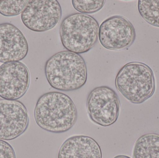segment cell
Segmentation results:
<instances>
[{"label":"cell","mask_w":159,"mask_h":158,"mask_svg":"<svg viewBox=\"0 0 159 158\" xmlns=\"http://www.w3.org/2000/svg\"><path fill=\"white\" fill-rule=\"evenodd\" d=\"M27 0H0V14L7 17L17 15L22 13L27 2Z\"/></svg>","instance_id":"14"},{"label":"cell","mask_w":159,"mask_h":158,"mask_svg":"<svg viewBox=\"0 0 159 158\" xmlns=\"http://www.w3.org/2000/svg\"><path fill=\"white\" fill-rule=\"evenodd\" d=\"M61 16L62 10L58 1L30 0L21 13V19L29 29L44 32L57 25Z\"/></svg>","instance_id":"6"},{"label":"cell","mask_w":159,"mask_h":158,"mask_svg":"<svg viewBox=\"0 0 159 158\" xmlns=\"http://www.w3.org/2000/svg\"><path fill=\"white\" fill-rule=\"evenodd\" d=\"M99 24L89 15L75 13L66 17L60 30L61 41L68 51L75 53L89 52L97 42Z\"/></svg>","instance_id":"4"},{"label":"cell","mask_w":159,"mask_h":158,"mask_svg":"<svg viewBox=\"0 0 159 158\" xmlns=\"http://www.w3.org/2000/svg\"><path fill=\"white\" fill-rule=\"evenodd\" d=\"M58 158H102V150L94 139L86 135L68 138L59 151Z\"/></svg>","instance_id":"11"},{"label":"cell","mask_w":159,"mask_h":158,"mask_svg":"<svg viewBox=\"0 0 159 158\" xmlns=\"http://www.w3.org/2000/svg\"><path fill=\"white\" fill-rule=\"evenodd\" d=\"M29 52L28 42L21 31L13 24H0V62H19Z\"/></svg>","instance_id":"10"},{"label":"cell","mask_w":159,"mask_h":158,"mask_svg":"<svg viewBox=\"0 0 159 158\" xmlns=\"http://www.w3.org/2000/svg\"><path fill=\"white\" fill-rule=\"evenodd\" d=\"M133 158H159V135L148 134L136 141Z\"/></svg>","instance_id":"12"},{"label":"cell","mask_w":159,"mask_h":158,"mask_svg":"<svg viewBox=\"0 0 159 158\" xmlns=\"http://www.w3.org/2000/svg\"><path fill=\"white\" fill-rule=\"evenodd\" d=\"M118 91L133 104H140L154 94L156 89L153 70L141 62H132L123 66L115 80Z\"/></svg>","instance_id":"3"},{"label":"cell","mask_w":159,"mask_h":158,"mask_svg":"<svg viewBox=\"0 0 159 158\" xmlns=\"http://www.w3.org/2000/svg\"><path fill=\"white\" fill-rule=\"evenodd\" d=\"M87 108L93 122L108 127L117 120L120 110L119 98L116 92L108 86L96 87L88 96Z\"/></svg>","instance_id":"5"},{"label":"cell","mask_w":159,"mask_h":158,"mask_svg":"<svg viewBox=\"0 0 159 158\" xmlns=\"http://www.w3.org/2000/svg\"><path fill=\"white\" fill-rule=\"evenodd\" d=\"M105 1L103 0H72L75 9L81 14H93L103 7Z\"/></svg>","instance_id":"15"},{"label":"cell","mask_w":159,"mask_h":158,"mask_svg":"<svg viewBox=\"0 0 159 158\" xmlns=\"http://www.w3.org/2000/svg\"><path fill=\"white\" fill-rule=\"evenodd\" d=\"M114 158H131L128 156H123V155H119V156H116Z\"/></svg>","instance_id":"17"},{"label":"cell","mask_w":159,"mask_h":158,"mask_svg":"<svg viewBox=\"0 0 159 158\" xmlns=\"http://www.w3.org/2000/svg\"><path fill=\"white\" fill-rule=\"evenodd\" d=\"M29 124L28 111L22 103L0 100V139H16L25 132Z\"/></svg>","instance_id":"9"},{"label":"cell","mask_w":159,"mask_h":158,"mask_svg":"<svg viewBox=\"0 0 159 158\" xmlns=\"http://www.w3.org/2000/svg\"><path fill=\"white\" fill-rule=\"evenodd\" d=\"M98 38L104 48L119 51L129 48L132 45L135 39V30L126 18L113 16L100 25Z\"/></svg>","instance_id":"7"},{"label":"cell","mask_w":159,"mask_h":158,"mask_svg":"<svg viewBox=\"0 0 159 158\" xmlns=\"http://www.w3.org/2000/svg\"><path fill=\"white\" fill-rule=\"evenodd\" d=\"M0 158H16L15 151L8 143L0 139Z\"/></svg>","instance_id":"16"},{"label":"cell","mask_w":159,"mask_h":158,"mask_svg":"<svg viewBox=\"0 0 159 158\" xmlns=\"http://www.w3.org/2000/svg\"><path fill=\"white\" fill-rule=\"evenodd\" d=\"M46 77L50 86L62 92L76 91L88 79L87 65L82 56L69 51L55 54L47 61Z\"/></svg>","instance_id":"2"},{"label":"cell","mask_w":159,"mask_h":158,"mask_svg":"<svg viewBox=\"0 0 159 158\" xmlns=\"http://www.w3.org/2000/svg\"><path fill=\"white\" fill-rule=\"evenodd\" d=\"M28 67L20 62L3 63L0 66V97L16 101L27 92L30 84Z\"/></svg>","instance_id":"8"},{"label":"cell","mask_w":159,"mask_h":158,"mask_svg":"<svg viewBox=\"0 0 159 158\" xmlns=\"http://www.w3.org/2000/svg\"><path fill=\"white\" fill-rule=\"evenodd\" d=\"M138 8L148 23L159 28V0H139Z\"/></svg>","instance_id":"13"},{"label":"cell","mask_w":159,"mask_h":158,"mask_svg":"<svg viewBox=\"0 0 159 158\" xmlns=\"http://www.w3.org/2000/svg\"><path fill=\"white\" fill-rule=\"evenodd\" d=\"M34 117L37 125L44 130L62 133L73 127L77 120V111L70 96L60 92H49L38 99Z\"/></svg>","instance_id":"1"}]
</instances>
